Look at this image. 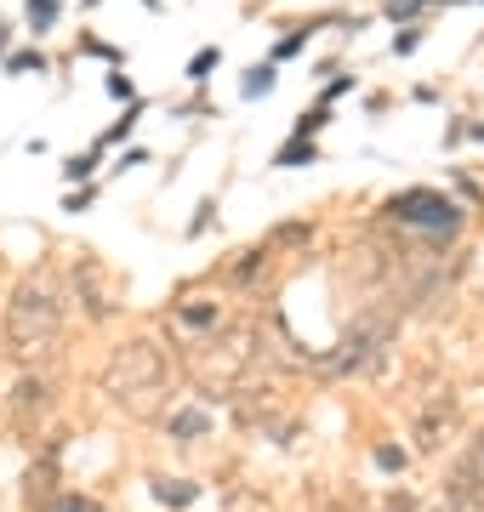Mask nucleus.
Instances as JSON below:
<instances>
[{"instance_id": "obj_1", "label": "nucleus", "mask_w": 484, "mask_h": 512, "mask_svg": "<svg viewBox=\"0 0 484 512\" xmlns=\"http://www.w3.org/2000/svg\"><path fill=\"white\" fill-rule=\"evenodd\" d=\"M103 393L137 421L160 416V399H166V353H160V342L126 336L103 365Z\"/></svg>"}, {"instance_id": "obj_2", "label": "nucleus", "mask_w": 484, "mask_h": 512, "mask_svg": "<svg viewBox=\"0 0 484 512\" xmlns=\"http://www.w3.org/2000/svg\"><path fill=\"white\" fill-rule=\"evenodd\" d=\"M57 330H63V296H57V285L46 274L23 279L18 291H12V302H6V342H12V353L35 359V353H46L57 342Z\"/></svg>"}, {"instance_id": "obj_3", "label": "nucleus", "mask_w": 484, "mask_h": 512, "mask_svg": "<svg viewBox=\"0 0 484 512\" xmlns=\"http://www.w3.org/2000/svg\"><path fill=\"white\" fill-rule=\"evenodd\" d=\"M393 342H399V308H388V302H371V308L359 313L354 325L342 330V342H336V353L325 359V365H331L336 376H354V370L382 365Z\"/></svg>"}, {"instance_id": "obj_4", "label": "nucleus", "mask_w": 484, "mask_h": 512, "mask_svg": "<svg viewBox=\"0 0 484 512\" xmlns=\"http://www.w3.org/2000/svg\"><path fill=\"white\" fill-rule=\"evenodd\" d=\"M382 211L393 222H405V228H422V234H456L462 228V205L445 200V194H433V188H405Z\"/></svg>"}, {"instance_id": "obj_5", "label": "nucleus", "mask_w": 484, "mask_h": 512, "mask_svg": "<svg viewBox=\"0 0 484 512\" xmlns=\"http://www.w3.org/2000/svg\"><path fill=\"white\" fill-rule=\"evenodd\" d=\"M445 495H450V507H484V427L467 439L462 456L450 461Z\"/></svg>"}, {"instance_id": "obj_6", "label": "nucleus", "mask_w": 484, "mask_h": 512, "mask_svg": "<svg viewBox=\"0 0 484 512\" xmlns=\"http://www.w3.org/2000/svg\"><path fill=\"white\" fill-rule=\"evenodd\" d=\"M450 421H456V393H439V399L416 416V450H422V456H433V450L445 444Z\"/></svg>"}, {"instance_id": "obj_7", "label": "nucleus", "mask_w": 484, "mask_h": 512, "mask_svg": "<svg viewBox=\"0 0 484 512\" xmlns=\"http://www.w3.org/2000/svg\"><path fill=\"white\" fill-rule=\"evenodd\" d=\"M75 285L86 291V308H92V319H109L120 302H114V291H109V279H103V268H97L92 256H80L75 262Z\"/></svg>"}, {"instance_id": "obj_8", "label": "nucleus", "mask_w": 484, "mask_h": 512, "mask_svg": "<svg viewBox=\"0 0 484 512\" xmlns=\"http://www.w3.org/2000/svg\"><path fill=\"white\" fill-rule=\"evenodd\" d=\"M46 410H52V387L40 382V376H23V382L12 387V416L29 427V421H40Z\"/></svg>"}, {"instance_id": "obj_9", "label": "nucleus", "mask_w": 484, "mask_h": 512, "mask_svg": "<svg viewBox=\"0 0 484 512\" xmlns=\"http://www.w3.org/2000/svg\"><path fill=\"white\" fill-rule=\"evenodd\" d=\"M166 427H171V439H177V444H194V439L211 433V416H205V410H177Z\"/></svg>"}, {"instance_id": "obj_10", "label": "nucleus", "mask_w": 484, "mask_h": 512, "mask_svg": "<svg viewBox=\"0 0 484 512\" xmlns=\"http://www.w3.org/2000/svg\"><path fill=\"white\" fill-rule=\"evenodd\" d=\"M274 165L280 171H297V165H319V148H314V137H291V143L274 154Z\"/></svg>"}, {"instance_id": "obj_11", "label": "nucleus", "mask_w": 484, "mask_h": 512, "mask_svg": "<svg viewBox=\"0 0 484 512\" xmlns=\"http://www.w3.org/2000/svg\"><path fill=\"white\" fill-rule=\"evenodd\" d=\"M274 86H280L274 63H251V69H245V80H240V92H245V97H268Z\"/></svg>"}, {"instance_id": "obj_12", "label": "nucleus", "mask_w": 484, "mask_h": 512, "mask_svg": "<svg viewBox=\"0 0 484 512\" xmlns=\"http://www.w3.org/2000/svg\"><path fill=\"white\" fill-rule=\"evenodd\" d=\"M154 495H160L166 507H188V501L200 495V484H188V478H154Z\"/></svg>"}, {"instance_id": "obj_13", "label": "nucleus", "mask_w": 484, "mask_h": 512, "mask_svg": "<svg viewBox=\"0 0 484 512\" xmlns=\"http://www.w3.org/2000/svg\"><path fill=\"white\" fill-rule=\"evenodd\" d=\"M177 319H183L188 330H217V302H188V308H177Z\"/></svg>"}, {"instance_id": "obj_14", "label": "nucleus", "mask_w": 484, "mask_h": 512, "mask_svg": "<svg viewBox=\"0 0 484 512\" xmlns=\"http://www.w3.org/2000/svg\"><path fill=\"white\" fill-rule=\"evenodd\" d=\"M217 63H223V52H217V46H200V52L188 57V80H194V86H200V80H211V69H217Z\"/></svg>"}, {"instance_id": "obj_15", "label": "nucleus", "mask_w": 484, "mask_h": 512, "mask_svg": "<svg viewBox=\"0 0 484 512\" xmlns=\"http://www.w3.org/2000/svg\"><path fill=\"white\" fill-rule=\"evenodd\" d=\"M23 12H29V29L46 35V29L57 23V0H23Z\"/></svg>"}, {"instance_id": "obj_16", "label": "nucleus", "mask_w": 484, "mask_h": 512, "mask_svg": "<svg viewBox=\"0 0 484 512\" xmlns=\"http://www.w3.org/2000/svg\"><path fill=\"white\" fill-rule=\"evenodd\" d=\"M6 74H46V57L29 46V52H12L6 57Z\"/></svg>"}, {"instance_id": "obj_17", "label": "nucleus", "mask_w": 484, "mask_h": 512, "mask_svg": "<svg viewBox=\"0 0 484 512\" xmlns=\"http://www.w3.org/2000/svg\"><path fill=\"white\" fill-rule=\"evenodd\" d=\"M325 120H331V109H325V103H319V109L297 114V126H291V137H314V131H325Z\"/></svg>"}, {"instance_id": "obj_18", "label": "nucleus", "mask_w": 484, "mask_h": 512, "mask_svg": "<svg viewBox=\"0 0 484 512\" xmlns=\"http://www.w3.org/2000/svg\"><path fill=\"white\" fill-rule=\"evenodd\" d=\"M245 262H234V279H240V285H251V279H257V268H268V251H240Z\"/></svg>"}, {"instance_id": "obj_19", "label": "nucleus", "mask_w": 484, "mask_h": 512, "mask_svg": "<svg viewBox=\"0 0 484 512\" xmlns=\"http://www.w3.org/2000/svg\"><path fill=\"white\" fill-rule=\"evenodd\" d=\"M131 126H137V103L126 109V120H120V126H109L103 137H97V148H109V143H120V137H131Z\"/></svg>"}, {"instance_id": "obj_20", "label": "nucleus", "mask_w": 484, "mask_h": 512, "mask_svg": "<svg viewBox=\"0 0 484 512\" xmlns=\"http://www.w3.org/2000/svg\"><path fill=\"white\" fill-rule=\"evenodd\" d=\"M376 467H382V473H405V450H393V444H376Z\"/></svg>"}, {"instance_id": "obj_21", "label": "nucleus", "mask_w": 484, "mask_h": 512, "mask_svg": "<svg viewBox=\"0 0 484 512\" xmlns=\"http://www.w3.org/2000/svg\"><path fill=\"white\" fill-rule=\"evenodd\" d=\"M92 165H97V154H75V160L63 165V177H69V183H86V177H92Z\"/></svg>"}, {"instance_id": "obj_22", "label": "nucleus", "mask_w": 484, "mask_h": 512, "mask_svg": "<svg viewBox=\"0 0 484 512\" xmlns=\"http://www.w3.org/2000/svg\"><path fill=\"white\" fill-rule=\"evenodd\" d=\"M57 512H103L92 495H57Z\"/></svg>"}, {"instance_id": "obj_23", "label": "nucleus", "mask_w": 484, "mask_h": 512, "mask_svg": "<svg viewBox=\"0 0 484 512\" xmlns=\"http://www.w3.org/2000/svg\"><path fill=\"white\" fill-rule=\"evenodd\" d=\"M103 86H109V97H126V103H137V86H131L126 74H109Z\"/></svg>"}, {"instance_id": "obj_24", "label": "nucleus", "mask_w": 484, "mask_h": 512, "mask_svg": "<svg viewBox=\"0 0 484 512\" xmlns=\"http://www.w3.org/2000/svg\"><path fill=\"white\" fill-rule=\"evenodd\" d=\"M422 46V29H405V35H393V52L405 57V52H416Z\"/></svg>"}, {"instance_id": "obj_25", "label": "nucleus", "mask_w": 484, "mask_h": 512, "mask_svg": "<svg viewBox=\"0 0 484 512\" xmlns=\"http://www.w3.org/2000/svg\"><path fill=\"white\" fill-rule=\"evenodd\" d=\"M382 512H416V501H410V495H405V490H393V495H388V501H382Z\"/></svg>"}, {"instance_id": "obj_26", "label": "nucleus", "mask_w": 484, "mask_h": 512, "mask_svg": "<svg viewBox=\"0 0 484 512\" xmlns=\"http://www.w3.org/2000/svg\"><path fill=\"white\" fill-rule=\"evenodd\" d=\"M302 46H308V35H291V40H280V46H274V57H297Z\"/></svg>"}, {"instance_id": "obj_27", "label": "nucleus", "mask_w": 484, "mask_h": 512, "mask_svg": "<svg viewBox=\"0 0 484 512\" xmlns=\"http://www.w3.org/2000/svg\"><path fill=\"white\" fill-rule=\"evenodd\" d=\"M433 512H462V507H433Z\"/></svg>"}, {"instance_id": "obj_28", "label": "nucleus", "mask_w": 484, "mask_h": 512, "mask_svg": "<svg viewBox=\"0 0 484 512\" xmlns=\"http://www.w3.org/2000/svg\"><path fill=\"white\" fill-rule=\"evenodd\" d=\"M143 6H160V0H143Z\"/></svg>"}]
</instances>
